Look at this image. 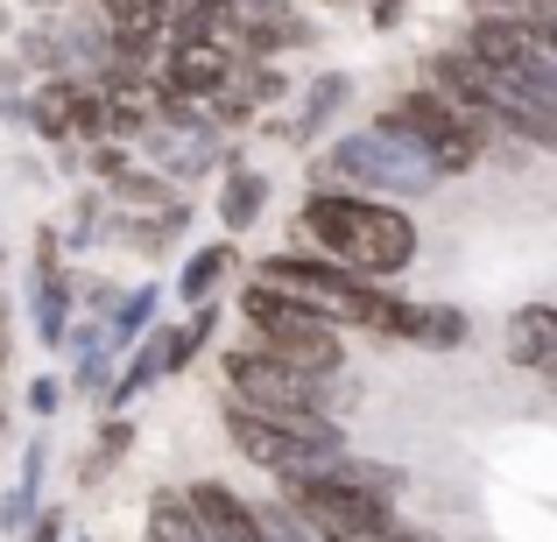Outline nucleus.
Returning a JSON list of instances; mask_svg holds the SVG:
<instances>
[{
    "label": "nucleus",
    "mask_w": 557,
    "mask_h": 542,
    "mask_svg": "<svg viewBox=\"0 0 557 542\" xmlns=\"http://www.w3.org/2000/svg\"><path fill=\"white\" fill-rule=\"evenodd\" d=\"M297 232L311 254H325L332 268L360 275V282H403L417 261V218L388 198H360V190L311 184V198L297 204Z\"/></svg>",
    "instance_id": "f257e3e1"
},
{
    "label": "nucleus",
    "mask_w": 557,
    "mask_h": 542,
    "mask_svg": "<svg viewBox=\"0 0 557 542\" xmlns=\"http://www.w3.org/2000/svg\"><path fill=\"white\" fill-rule=\"evenodd\" d=\"M247 275H261L269 289H283V297H297L304 311H318L325 325L339 331H368V339H403V317H409V297H395L388 282H360V275L332 268L325 254H311V247H289V254H261Z\"/></svg>",
    "instance_id": "f03ea898"
},
{
    "label": "nucleus",
    "mask_w": 557,
    "mask_h": 542,
    "mask_svg": "<svg viewBox=\"0 0 557 542\" xmlns=\"http://www.w3.org/2000/svg\"><path fill=\"white\" fill-rule=\"evenodd\" d=\"M219 423H226V444L240 451L255 472H269L275 487L318 479L339 451H354L339 416H261V408H247V402H219Z\"/></svg>",
    "instance_id": "7ed1b4c3"
},
{
    "label": "nucleus",
    "mask_w": 557,
    "mask_h": 542,
    "mask_svg": "<svg viewBox=\"0 0 557 542\" xmlns=\"http://www.w3.org/2000/svg\"><path fill=\"white\" fill-rule=\"evenodd\" d=\"M233 311H240L247 339H255L261 353H275L283 366H297V374H311V380H339L346 374V331L325 325L318 311H304L297 297L269 289L261 275H247V282H240Z\"/></svg>",
    "instance_id": "20e7f679"
},
{
    "label": "nucleus",
    "mask_w": 557,
    "mask_h": 542,
    "mask_svg": "<svg viewBox=\"0 0 557 542\" xmlns=\"http://www.w3.org/2000/svg\"><path fill=\"white\" fill-rule=\"evenodd\" d=\"M311 177L318 184H332V190H360V198H431L437 184V169L423 163V149L417 141H403V135H388V127H354V135H339L325 155L311 163Z\"/></svg>",
    "instance_id": "39448f33"
},
{
    "label": "nucleus",
    "mask_w": 557,
    "mask_h": 542,
    "mask_svg": "<svg viewBox=\"0 0 557 542\" xmlns=\"http://www.w3.org/2000/svg\"><path fill=\"white\" fill-rule=\"evenodd\" d=\"M219 380H226V402H247L261 416H339V402H346L339 380L297 374V366H283L275 353H261L255 339L219 353Z\"/></svg>",
    "instance_id": "423d86ee"
},
{
    "label": "nucleus",
    "mask_w": 557,
    "mask_h": 542,
    "mask_svg": "<svg viewBox=\"0 0 557 542\" xmlns=\"http://www.w3.org/2000/svg\"><path fill=\"white\" fill-rule=\"evenodd\" d=\"M374 127H388V135L417 141L423 163H431L437 177H466V169L487 163V135H480V127L466 121L451 99H437L431 85H403V92H395L388 106L374 113Z\"/></svg>",
    "instance_id": "0eeeda50"
},
{
    "label": "nucleus",
    "mask_w": 557,
    "mask_h": 542,
    "mask_svg": "<svg viewBox=\"0 0 557 542\" xmlns=\"http://www.w3.org/2000/svg\"><path fill=\"white\" fill-rule=\"evenodd\" d=\"M275 501H283L318 542H388V529L403 521L395 501L354 493V487H339V479H289V487H275Z\"/></svg>",
    "instance_id": "6e6552de"
},
{
    "label": "nucleus",
    "mask_w": 557,
    "mask_h": 542,
    "mask_svg": "<svg viewBox=\"0 0 557 542\" xmlns=\"http://www.w3.org/2000/svg\"><path fill=\"white\" fill-rule=\"evenodd\" d=\"M135 163L156 169L170 190L177 184H205L212 169H233V149L219 135H205V127H177V121H149L135 135Z\"/></svg>",
    "instance_id": "1a4fd4ad"
},
{
    "label": "nucleus",
    "mask_w": 557,
    "mask_h": 542,
    "mask_svg": "<svg viewBox=\"0 0 557 542\" xmlns=\"http://www.w3.org/2000/svg\"><path fill=\"white\" fill-rule=\"evenodd\" d=\"M184 493V507H190V521L205 529V542H261V521H255V501L247 493H233L226 479H190Z\"/></svg>",
    "instance_id": "9d476101"
},
{
    "label": "nucleus",
    "mask_w": 557,
    "mask_h": 542,
    "mask_svg": "<svg viewBox=\"0 0 557 542\" xmlns=\"http://www.w3.org/2000/svg\"><path fill=\"white\" fill-rule=\"evenodd\" d=\"M28 325H36V339L50 345V353H64L71 325H78V275L57 261V268H36V282H28Z\"/></svg>",
    "instance_id": "9b49d317"
},
{
    "label": "nucleus",
    "mask_w": 557,
    "mask_h": 542,
    "mask_svg": "<svg viewBox=\"0 0 557 542\" xmlns=\"http://www.w3.org/2000/svg\"><path fill=\"white\" fill-rule=\"evenodd\" d=\"M502 353L508 366H522V374H544L550 353H557V303H522V311H508V325H502Z\"/></svg>",
    "instance_id": "f8f14e48"
},
{
    "label": "nucleus",
    "mask_w": 557,
    "mask_h": 542,
    "mask_svg": "<svg viewBox=\"0 0 557 542\" xmlns=\"http://www.w3.org/2000/svg\"><path fill=\"white\" fill-rule=\"evenodd\" d=\"M233 268H240V247H233V240L190 247L184 268H177V303H184V311H198V303H219V289L233 282Z\"/></svg>",
    "instance_id": "ddd939ff"
},
{
    "label": "nucleus",
    "mask_w": 557,
    "mask_h": 542,
    "mask_svg": "<svg viewBox=\"0 0 557 542\" xmlns=\"http://www.w3.org/2000/svg\"><path fill=\"white\" fill-rule=\"evenodd\" d=\"M261 212H269V177H261V169H247V163L219 169V240L255 232Z\"/></svg>",
    "instance_id": "4468645a"
},
{
    "label": "nucleus",
    "mask_w": 557,
    "mask_h": 542,
    "mask_svg": "<svg viewBox=\"0 0 557 542\" xmlns=\"http://www.w3.org/2000/svg\"><path fill=\"white\" fill-rule=\"evenodd\" d=\"M184 226H190V204L184 198L156 204V212H113V204H107V232L121 247H141V254H163L170 240H184Z\"/></svg>",
    "instance_id": "2eb2a0df"
},
{
    "label": "nucleus",
    "mask_w": 557,
    "mask_h": 542,
    "mask_svg": "<svg viewBox=\"0 0 557 542\" xmlns=\"http://www.w3.org/2000/svg\"><path fill=\"white\" fill-rule=\"evenodd\" d=\"M466 339H473V317H466V311H451V303H409L403 339H395V345H417V353H459Z\"/></svg>",
    "instance_id": "dca6fc26"
},
{
    "label": "nucleus",
    "mask_w": 557,
    "mask_h": 542,
    "mask_svg": "<svg viewBox=\"0 0 557 542\" xmlns=\"http://www.w3.org/2000/svg\"><path fill=\"white\" fill-rule=\"evenodd\" d=\"M42 472H50V437H28V444H22V472H14V487L0 493V529H8V535H22L28 521H36Z\"/></svg>",
    "instance_id": "f3484780"
},
{
    "label": "nucleus",
    "mask_w": 557,
    "mask_h": 542,
    "mask_svg": "<svg viewBox=\"0 0 557 542\" xmlns=\"http://www.w3.org/2000/svg\"><path fill=\"white\" fill-rule=\"evenodd\" d=\"M318 479H339V487H354V493H374V501H403V465H381V458H360V451H339V458L325 465Z\"/></svg>",
    "instance_id": "a211bd4d"
},
{
    "label": "nucleus",
    "mask_w": 557,
    "mask_h": 542,
    "mask_svg": "<svg viewBox=\"0 0 557 542\" xmlns=\"http://www.w3.org/2000/svg\"><path fill=\"white\" fill-rule=\"evenodd\" d=\"M127 451H135V416H99V437H92V451H85V465H78V487H107V479L121 472Z\"/></svg>",
    "instance_id": "6ab92c4d"
},
{
    "label": "nucleus",
    "mask_w": 557,
    "mask_h": 542,
    "mask_svg": "<svg viewBox=\"0 0 557 542\" xmlns=\"http://www.w3.org/2000/svg\"><path fill=\"white\" fill-rule=\"evenodd\" d=\"M156 311H163V289H156V282L121 289V303H113V317H107V345H113V353H127L135 339H149V331H156Z\"/></svg>",
    "instance_id": "aec40b11"
},
{
    "label": "nucleus",
    "mask_w": 557,
    "mask_h": 542,
    "mask_svg": "<svg viewBox=\"0 0 557 542\" xmlns=\"http://www.w3.org/2000/svg\"><path fill=\"white\" fill-rule=\"evenodd\" d=\"M346 99H354V78H346V71H325V78H311V92H304V106H297V121H289V135H297V141H318V135H325V121L346 106Z\"/></svg>",
    "instance_id": "412c9836"
},
{
    "label": "nucleus",
    "mask_w": 557,
    "mask_h": 542,
    "mask_svg": "<svg viewBox=\"0 0 557 542\" xmlns=\"http://www.w3.org/2000/svg\"><path fill=\"white\" fill-rule=\"evenodd\" d=\"M141 542H205V529L190 521V507H184L177 487H156L149 493V535H141Z\"/></svg>",
    "instance_id": "4be33fe9"
},
{
    "label": "nucleus",
    "mask_w": 557,
    "mask_h": 542,
    "mask_svg": "<svg viewBox=\"0 0 557 542\" xmlns=\"http://www.w3.org/2000/svg\"><path fill=\"white\" fill-rule=\"evenodd\" d=\"M466 22H508V28H536V0H466Z\"/></svg>",
    "instance_id": "5701e85b"
},
{
    "label": "nucleus",
    "mask_w": 557,
    "mask_h": 542,
    "mask_svg": "<svg viewBox=\"0 0 557 542\" xmlns=\"http://www.w3.org/2000/svg\"><path fill=\"white\" fill-rule=\"evenodd\" d=\"M64 380H57V374H36V380H28V416H36V423H57V408H64Z\"/></svg>",
    "instance_id": "b1692460"
},
{
    "label": "nucleus",
    "mask_w": 557,
    "mask_h": 542,
    "mask_svg": "<svg viewBox=\"0 0 557 542\" xmlns=\"http://www.w3.org/2000/svg\"><path fill=\"white\" fill-rule=\"evenodd\" d=\"M64 529H71V515L50 501V507H36V521L22 529V542H64Z\"/></svg>",
    "instance_id": "393cba45"
},
{
    "label": "nucleus",
    "mask_w": 557,
    "mask_h": 542,
    "mask_svg": "<svg viewBox=\"0 0 557 542\" xmlns=\"http://www.w3.org/2000/svg\"><path fill=\"white\" fill-rule=\"evenodd\" d=\"M99 22L107 28H149V8L141 0H99Z\"/></svg>",
    "instance_id": "a878e982"
},
{
    "label": "nucleus",
    "mask_w": 557,
    "mask_h": 542,
    "mask_svg": "<svg viewBox=\"0 0 557 542\" xmlns=\"http://www.w3.org/2000/svg\"><path fill=\"white\" fill-rule=\"evenodd\" d=\"M409 8H417V0H368V28H381V36H388V28L409 22Z\"/></svg>",
    "instance_id": "bb28decb"
},
{
    "label": "nucleus",
    "mask_w": 557,
    "mask_h": 542,
    "mask_svg": "<svg viewBox=\"0 0 557 542\" xmlns=\"http://www.w3.org/2000/svg\"><path fill=\"white\" fill-rule=\"evenodd\" d=\"M544 380H550V394H557V353H550V366H544Z\"/></svg>",
    "instance_id": "cd10ccee"
},
{
    "label": "nucleus",
    "mask_w": 557,
    "mask_h": 542,
    "mask_svg": "<svg viewBox=\"0 0 557 542\" xmlns=\"http://www.w3.org/2000/svg\"><path fill=\"white\" fill-rule=\"evenodd\" d=\"M36 8H64V0H36Z\"/></svg>",
    "instance_id": "c85d7f7f"
},
{
    "label": "nucleus",
    "mask_w": 557,
    "mask_h": 542,
    "mask_svg": "<svg viewBox=\"0 0 557 542\" xmlns=\"http://www.w3.org/2000/svg\"><path fill=\"white\" fill-rule=\"evenodd\" d=\"M332 8H339V0H332Z\"/></svg>",
    "instance_id": "c756f323"
}]
</instances>
